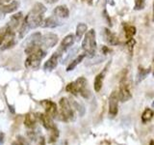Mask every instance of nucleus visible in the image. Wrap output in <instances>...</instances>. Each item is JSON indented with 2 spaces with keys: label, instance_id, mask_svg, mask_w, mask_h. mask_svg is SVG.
I'll list each match as a JSON object with an SVG mask.
<instances>
[{
  "label": "nucleus",
  "instance_id": "4",
  "mask_svg": "<svg viewBox=\"0 0 154 145\" xmlns=\"http://www.w3.org/2000/svg\"><path fill=\"white\" fill-rule=\"evenodd\" d=\"M45 56V50L42 48H38L35 52L29 54L25 60V67L30 69H37L41 64V61Z\"/></svg>",
  "mask_w": 154,
  "mask_h": 145
},
{
  "label": "nucleus",
  "instance_id": "10",
  "mask_svg": "<svg viewBox=\"0 0 154 145\" xmlns=\"http://www.w3.org/2000/svg\"><path fill=\"white\" fill-rule=\"evenodd\" d=\"M41 105L43 106V108H45V113L47 115H49L50 117L55 118L56 116H58V108L54 102H51L48 100H43L41 102Z\"/></svg>",
  "mask_w": 154,
  "mask_h": 145
},
{
  "label": "nucleus",
  "instance_id": "40",
  "mask_svg": "<svg viewBox=\"0 0 154 145\" xmlns=\"http://www.w3.org/2000/svg\"><path fill=\"white\" fill-rule=\"evenodd\" d=\"M152 108H154V101H153V102H152Z\"/></svg>",
  "mask_w": 154,
  "mask_h": 145
},
{
  "label": "nucleus",
  "instance_id": "28",
  "mask_svg": "<svg viewBox=\"0 0 154 145\" xmlns=\"http://www.w3.org/2000/svg\"><path fill=\"white\" fill-rule=\"evenodd\" d=\"M149 72V70H146V69H142V68H140L139 69V72H138V76H137V82H140L142 81L144 77H146Z\"/></svg>",
  "mask_w": 154,
  "mask_h": 145
},
{
  "label": "nucleus",
  "instance_id": "41",
  "mask_svg": "<svg viewBox=\"0 0 154 145\" xmlns=\"http://www.w3.org/2000/svg\"><path fill=\"white\" fill-rule=\"evenodd\" d=\"M0 6H1V4H0Z\"/></svg>",
  "mask_w": 154,
  "mask_h": 145
},
{
  "label": "nucleus",
  "instance_id": "31",
  "mask_svg": "<svg viewBox=\"0 0 154 145\" xmlns=\"http://www.w3.org/2000/svg\"><path fill=\"white\" fill-rule=\"evenodd\" d=\"M37 145H45V137H38V140Z\"/></svg>",
  "mask_w": 154,
  "mask_h": 145
},
{
  "label": "nucleus",
  "instance_id": "5",
  "mask_svg": "<svg viewBox=\"0 0 154 145\" xmlns=\"http://www.w3.org/2000/svg\"><path fill=\"white\" fill-rule=\"evenodd\" d=\"M118 95H119V101L123 102V103L129 101L132 98V94H131V92H130V89H129V85H128V82L126 79V76H123L122 79V80H120L119 90L118 92Z\"/></svg>",
  "mask_w": 154,
  "mask_h": 145
},
{
  "label": "nucleus",
  "instance_id": "7",
  "mask_svg": "<svg viewBox=\"0 0 154 145\" xmlns=\"http://www.w3.org/2000/svg\"><path fill=\"white\" fill-rule=\"evenodd\" d=\"M58 43V36L53 33H47L45 35L42 36L40 41V47L42 48H50L57 45Z\"/></svg>",
  "mask_w": 154,
  "mask_h": 145
},
{
  "label": "nucleus",
  "instance_id": "23",
  "mask_svg": "<svg viewBox=\"0 0 154 145\" xmlns=\"http://www.w3.org/2000/svg\"><path fill=\"white\" fill-rule=\"evenodd\" d=\"M87 29H88V26H87L86 23H83V22L78 23V25L76 27V37L78 39L82 38V36H83L84 34H86Z\"/></svg>",
  "mask_w": 154,
  "mask_h": 145
},
{
  "label": "nucleus",
  "instance_id": "29",
  "mask_svg": "<svg viewBox=\"0 0 154 145\" xmlns=\"http://www.w3.org/2000/svg\"><path fill=\"white\" fill-rule=\"evenodd\" d=\"M7 34H8V28L5 26L3 28L0 29V46L5 42V39L7 37Z\"/></svg>",
  "mask_w": 154,
  "mask_h": 145
},
{
  "label": "nucleus",
  "instance_id": "35",
  "mask_svg": "<svg viewBox=\"0 0 154 145\" xmlns=\"http://www.w3.org/2000/svg\"><path fill=\"white\" fill-rule=\"evenodd\" d=\"M45 2L48 4H54V3L58 2V0H45Z\"/></svg>",
  "mask_w": 154,
  "mask_h": 145
},
{
  "label": "nucleus",
  "instance_id": "34",
  "mask_svg": "<svg viewBox=\"0 0 154 145\" xmlns=\"http://www.w3.org/2000/svg\"><path fill=\"white\" fill-rule=\"evenodd\" d=\"M54 145H69V144H67L66 140H62V141H59V142L55 143Z\"/></svg>",
  "mask_w": 154,
  "mask_h": 145
},
{
  "label": "nucleus",
  "instance_id": "14",
  "mask_svg": "<svg viewBox=\"0 0 154 145\" xmlns=\"http://www.w3.org/2000/svg\"><path fill=\"white\" fill-rule=\"evenodd\" d=\"M53 14H54V16L56 18H69V9H67V7L64 6V5H61V6H58L54 9Z\"/></svg>",
  "mask_w": 154,
  "mask_h": 145
},
{
  "label": "nucleus",
  "instance_id": "15",
  "mask_svg": "<svg viewBox=\"0 0 154 145\" xmlns=\"http://www.w3.org/2000/svg\"><path fill=\"white\" fill-rule=\"evenodd\" d=\"M59 24H60L59 21H58L55 17H49L43 19L42 21L41 26L43 28H54V27H57Z\"/></svg>",
  "mask_w": 154,
  "mask_h": 145
},
{
  "label": "nucleus",
  "instance_id": "12",
  "mask_svg": "<svg viewBox=\"0 0 154 145\" xmlns=\"http://www.w3.org/2000/svg\"><path fill=\"white\" fill-rule=\"evenodd\" d=\"M38 120L41 121L42 125L43 126V128L45 130H50L53 127H55V124L53 122L52 117H50L49 115H47L46 113H40L38 114Z\"/></svg>",
  "mask_w": 154,
  "mask_h": 145
},
{
  "label": "nucleus",
  "instance_id": "6",
  "mask_svg": "<svg viewBox=\"0 0 154 145\" xmlns=\"http://www.w3.org/2000/svg\"><path fill=\"white\" fill-rule=\"evenodd\" d=\"M74 82L76 84L77 90H78V94H80L83 98L88 99L91 95V91L88 88V81H87V79L84 76H80Z\"/></svg>",
  "mask_w": 154,
  "mask_h": 145
},
{
  "label": "nucleus",
  "instance_id": "36",
  "mask_svg": "<svg viewBox=\"0 0 154 145\" xmlns=\"http://www.w3.org/2000/svg\"><path fill=\"white\" fill-rule=\"evenodd\" d=\"M10 1H12V0H0V4L5 3V2H10Z\"/></svg>",
  "mask_w": 154,
  "mask_h": 145
},
{
  "label": "nucleus",
  "instance_id": "1",
  "mask_svg": "<svg viewBox=\"0 0 154 145\" xmlns=\"http://www.w3.org/2000/svg\"><path fill=\"white\" fill-rule=\"evenodd\" d=\"M46 8L42 3H36L33 6L32 10L24 18L30 29H35L41 26L42 21H43V14L45 13Z\"/></svg>",
  "mask_w": 154,
  "mask_h": 145
},
{
  "label": "nucleus",
  "instance_id": "37",
  "mask_svg": "<svg viewBox=\"0 0 154 145\" xmlns=\"http://www.w3.org/2000/svg\"><path fill=\"white\" fill-rule=\"evenodd\" d=\"M9 108H10V110H11V112L14 113V106H11V105H9Z\"/></svg>",
  "mask_w": 154,
  "mask_h": 145
},
{
  "label": "nucleus",
  "instance_id": "30",
  "mask_svg": "<svg viewBox=\"0 0 154 145\" xmlns=\"http://www.w3.org/2000/svg\"><path fill=\"white\" fill-rule=\"evenodd\" d=\"M144 7V0H135V9L142 10Z\"/></svg>",
  "mask_w": 154,
  "mask_h": 145
},
{
  "label": "nucleus",
  "instance_id": "3",
  "mask_svg": "<svg viewBox=\"0 0 154 145\" xmlns=\"http://www.w3.org/2000/svg\"><path fill=\"white\" fill-rule=\"evenodd\" d=\"M82 48L87 55L93 57L96 51V41H95V32L94 29L87 31L85 38L82 42Z\"/></svg>",
  "mask_w": 154,
  "mask_h": 145
},
{
  "label": "nucleus",
  "instance_id": "19",
  "mask_svg": "<svg viewBox=\"0 0 154 145\" xmlns=\"http://www.w3.org/2000/svg\"><path fill=\"white\" fill-rule=\"evenodd\" d=\"M18 6H19V3L17 1H13L7 5H4V6L0 8V10H1V12L3 14H10V13L17 11Z\"/></svg>",
  "mask_w": 154,
  "mask_h": 145
},
{
  "label": "nucleus",
  "instance_id": "16",
  "mask_svg": "<svg viewBox=\"0 0 154 145\" xmlns=\"http://www.w3.org/2000/svg\"><path fill=\"white\" fill-rule=\"evenodd\" d=\"M38 122V116L35 113H28L24 117V125L27 128H34Z\"/></svg>",
  "mask_w": 154,
  "mask_h": 145
},
{
  "label": "nucleus",
  "instance_id": "2",
  "mask_svg": "<svg viewBox=\"0 0 154 145\" xmlns=\"http://www.w3.org/2000/svg\"><path fill=\"white\" fill-rule=\"evenodd\" d=\"M60 111L58 112L59 119L65 122H72L75 120V110L72 108L70 102L67 98H62L60 100Z\"/></svg>",
  "mask_w": 154,
  "mask_h": 145
},
{
  "label": "nucleus",
  "instance_id": "18",
  "mask_svg": "<svg viewBox=\"0 0 154 145\" xmlns=\"http://www.w3.org/2000/svg\"><path fill=\"white\" fill-rule=\"evenodd\" d=\"M41 38H42V34L41 33H34L32 35L29 37L26 42L24 43V46L29 47V46H34V45H37V46H40V41H41Z\"/></svg>",
  "mask_w": 154,
  "mask_h": 145
},
{
  "label": "nucleus",
  "instance_id": "27",
  "mask_svg": "<svg viewBox=\"0 0 154 145\" xmlns=\"http://www.w3.org/2000/svg\"><path fill=\"white\" fill-rule=\"evenodd\" d=\"M66 91L69 92V93H70V94H72V95H75V96L78 94V90H77L75 82H70V83L67 84L66 86Z\"/></svg>",
  "mask_w": 154,
  "mask_h": 145
},
{
  "label": "nucleus",
  "instance_id": "25",
  "mask_svg": "<svg viewBox=\"0 0 154 145\" xmlns=\"http://www.w3.org/2000/svg\"><path fill=\"white\" fill-rule=\"evenodd\" d=\"M124 32L125 37L129 40V39H132V37L136 34V28L132 25H124Z\"/></svg>",
  "mask_w": 154,
  "mask_h": 145
},
{
  "label": "nucleus",
  "instance_id": "11",
  "mask_svg": "<svg viewBox=\"0 0 154 145\" xmlns=\"http://www.w3.org/2000/svg\"><path fill=\"white\" fill-rule=\"evenodd\" d=\"M60 56H61V54H60L59 51L53 53V55L45 63V65H43V69L46 70V71H52L53 69H55L58 65V62H59Z\"/></svg>",
  "mask_w": 154,
  "mask_h": 145
},
{
  "label": "nucleus",
  "instance_id": "33",
  "mask_svg": "<svg viewBox=\"0 0 154 145\" xmlns=\"http://www.w3.org/2000/svg\"><path fill=\"white\" fill-rule=\"evenodd\" d=\"M5 139V134L3 133H0V145H2Z\"/></svg>",
  "mask_w": 154,
  "mask_h": 145
},
{
  "label": "nucleus",
  "instance_id": "24",
  "mask_svg": "<svg viewBox=\"0 0 154 145\" xmlns=\"http://www.w3.org/2000/svg\"><path fill=\"white\" fill-rule=\"evenodd\" d=\"M153 117V111L152 109L150 108H146L142 114V121L143 123H146V122H149Z\"/></svg>",
  "mask_w": 154,
  "mask_h": 145
},
{
  "label": "nucleus",
  "instance_id": "32",
  "mask_svg": "<svg viewBox=\"0 0 154 145\" xmlns=\"http://www.w3.org/2000/svg\"><path fill=\"white\" fill-rule=\"evenodd\" d=\"M12 145H24V142H23V140L17 139V140H16V141H14L12 143Z\"/></svg>",
  "mask_w": 154,
  "mask_h": 145
},
{
  "label": "nucleus",
  "instance_id": "38",
  "mask_svg": "<svg viewBox=\"0 0 154 145\" xmlns=\"http://www.w3.org/2000/svg\"><path fill=\"white\" fill-rule=\"evenodd\" d=\"M149 145H154V140H151V141L149 142Z\"/></svg>",
  "mask_w": 154,
  "mask_h": 145
},
{
  "label": "nucleus",
  "instance_id": "22",
  "mask_svg": "<svg viewBox=\"0 0 154 145\" xmlns=\"http://www.w3.org/2000/svg\"><path fill=\"white\" fill-rule=\"evenodd\" d=\"M85 56H86V54H80V55H78L77 56L75 59H73L72 60L70 63H69V65L66 67V71L67 72H70V71H72V70H74L75 68H76V66L79 64V63H81L82 61H83V59L85 58Z\"/></svg>",
  "mask_w": 154,
  "mask_h": 145
},
{
  "label": "nucleus",
  "instance_id": "39",
  "mask_svg": "<svg viewBox=\"0 0 154 145\" xmlns=\"http://www.w3.org/2000/svg\"><path fill=\"white\" fill-rule=\"evenodd\" d=\"M153 18H154V1H153Z\"/></svg>",
  "mask_w": 154,
  "mask_h": 145
},
{
  "label": "nucleus",
  "instance_id": "8",
  "mask_svg": "<svg viewBox=\"0 0 154 145\" xmlns=\"http://www.w3.org/2000/svg\"><path fill=\"white\" fill-rule=\"evenodd\" d=\"M119 95L117 91H113L109 97V114L111 117H115L119 111Z\"/></svg>",
  "mask_w": 154,
  "mask_h": 145
},
{
  "label": "nucleus",
  "instance_id": "13",
  "mask_svg": "<svg viewBox=\"0 0 154 145\" xmlns=\"http://www.w3.org/2000/svg\"><path fill=\"white\" fill-rule=\"evenodd\" d=\"M73 43H74V36L72 35V34H69V35L66 36L62 40L61 45H60V48H59V50H58V51L61 52V51L66 50L69 47H71L72 45H73Z\"/></svg>",
  "mask_w": 154,
  "mask_h": 145
},
{
  "label": "nucleus",
  "instance_id": "17",
  "mask_svg": "<svg viewBox=\"0 0 154 145\" xmlns=\"http://www.w3.org/2000/svg\"><path fill=\"white\" fill-rule=\"evenodd\" d=\"M106 69H105L98 74L97 76H95V79H94V88L95 90V92H99L102 88V85H103V80H104V77H105V72H106Z\"/></svg>",
  "mask_w": 154,
  "mask_h": 145
},
{
  "label": "nucleus",
  "instance_id": "21",
  "mask_svg": "<svg viewBox=\"0 0 154 145\" xmlns=\"http://www.w3.org/2000/svg\"><path fill=\"white\" fill-rule=\"evenodd\" d=\"M105 37H106V40H107V42L110 44V45L112 46H116V45H119V39L118 37L115 35L114 33L111 32L109 29L106 28L105 29Z\"/></svg>",
  "mask_w": 154,
  "mask_h": 145
},
{
  "label": "nucleus",
  "instance_id": "9",
  "mask_svg": "<svg viewBox=\"0 0 154 145\" xmlns=\"http://www.w3.org/2000/svg\"><path fill=\"white\" fill-rule=\"evenodd\" d=\"M23 21H24V18H23V16H22V13L21 12L17 13L16 14H14V16L11 18V19H10V21L8 22L6 27L8 28V30L14 33L17 29L20 28Z\"/></svg>",
  "mask_w": 154,
  "mask_h": 145
},
{
  "label": "nucleus",
  "instance_id": "20",
  "mask_svg": "<svg viewBox=\"0 0 154 145\" xmlns=\"http://www.w3.org/2000/svg\"><path fill=\"white\" fill-rule=\"evenodd\" d=\"M60 132L57 129V127H53L52 129L48 130V142L49 143H55L58 138H59Z\"/></svg>",
  "mask_w": 154,
  "mask_h": 145
},
{
  "label": "nucleus",
  "instance_id": "26",
  "mask_svg": "<svg viewBox=\"0 0 154 145\" xmlns=\"http://www.w3.org/2000/svg\"><path fill=\"white\" fill-rule=\"evenodd\" d=\"M28 30H30V28H29V26H28V24L26 23V21H23L21 26H20V28H19V30H18L19 31V34H18L19 39H22L24 36H25L26 34L28 33Z\"/></svg>",
  "mask_w": 154,
  "mask_h": 145
}]
</instances>
